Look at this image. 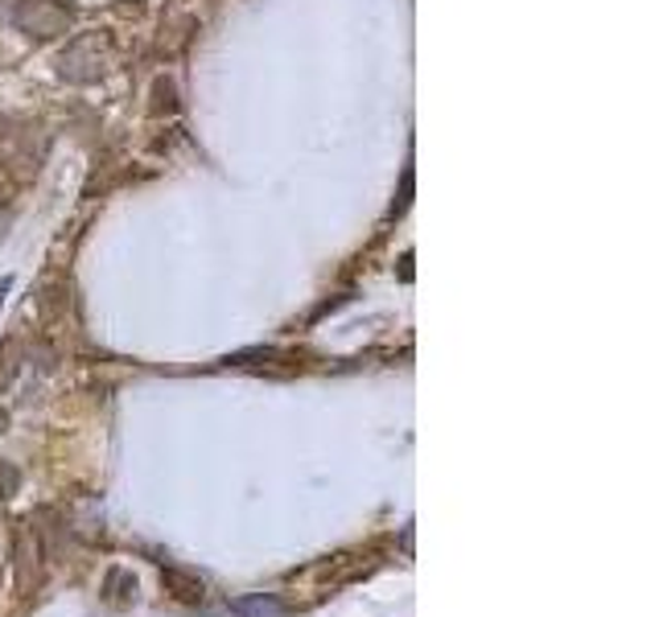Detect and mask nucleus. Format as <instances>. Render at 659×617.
<instances>
[{
    "label": "nucleus",
    "instance_id": "obj_2",
    "mask_svg": "<svg viewBox=\"0 0 659 617\" xmlns=\"http://www.w3.org/2000/svg\"><path fill=\"white\" fill-rule=\"evenodd\" d=\"M13 21L21 33L50 42V38H62V33L71 29L74 13H71V4H62V0H21L13 9Z\"/></svg>",
    "mask_w": 659,
    "mask_h": 617
},
{
    "label": "nucleus",
    "instance_id": "obj_5",
    "mask_svg": "<svg viewBox=\"0 0 659 617\" xmlns=\"http://www.w3.org/2000/svg\"><path fill=\"white\" fill-rule=\"evenodd\" d=\"M17 486H21V474H17V470H9V465H0V494L9 498Z\"/></svg>",
    "mask_w": 659,
    "mask_h": 617
},
{
    "label": "nucleus",
    "instance_id": "obj_3",
    "mask_svg": "<svg viewBox=\"0 0 659 617\" xmlns=\"http://www.w3.org/2000/svg\"><path fill=\"white\" fill-rule=\"evenodd\" d=\"M162 585L174 593L177 601H203V580H194V576L177 573V568H165L162 573Z\"/></svg>",
    "mask_w": 659,
    "mask_h": 617
},
{
    "label": "nucleus",
    "instance_id": "obj_4",
    "mask_svg": "<svg viewBox=\"0 0 659 617\" xmlns=\"http://www.w3.org/2000/svg\"><path fill=\"white\" fill-rule=\"evenodd\" d=\"M239 617H280L285 614V601H277V597H244V601L231 605Z\"/></svg>",
    "mask_w": 659,
    "mask_h": 617
},
{
    "label": "nucleus",
    "instance_id": "obj_1",
    "mask_svg": "<svg viewBox=\"0 0 659 617\" xmlns=\"http://www.w3.org/2000/svg\"><path fill=\"white\" fill-rule=\"evenodd\" d=\"M107 66H112V38H107V33H83V38H74L59 58L62 79H71V83H91V79H100Z\"/></svg>",
    "mask_w": 659,
    "mask_h": 617
},
{
    "label": "nucleus",
    "instance_id": "obj_6",
    "mask_svg": "<svg viewBox=\"0 0 659 617\" xmlns=\"http://www.w3.org/2000/svg\"><path fill=\"white\" fill-rule=\"evenodd\" d=\"M4 424H9V417H4V412H0V432H4Z\"/></svg>",
    "mask_w": 659,
    "mask_h": 617
}]
</instances>
